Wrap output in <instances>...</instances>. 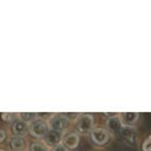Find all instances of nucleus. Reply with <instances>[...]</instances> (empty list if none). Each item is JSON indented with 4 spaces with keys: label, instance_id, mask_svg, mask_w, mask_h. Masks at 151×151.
<instances>
[{
    "label": "nucleus",
    "instance_id": "obj_11",
    "mask_svg": "<svg viewBox=\"0 0 151 151\" xmlns=\"http://www.w3.org/2000/svg\"><path fill=\"white\" fill-rule=\"evenodd\" d=\"M139 115L136 112H127L124 114V119L127 124H134L136 122Z\"/></svg>",
    "mask_w": 151,
    "mask_h": 151
},
{
    "label": "nucleus",
    "instance_id": "obj_18",
    "mask_svg": "<svg viewBox=\"0 0 151 151\" xmlns=\"http://www.w3.org/2000/svg\"><path fill=\"white\" fill-rule=\"evenodd\" d=\"M0 151H4V150H0Z\"/></svg>",
    "mask_w": 151,
    "mask_h": 151
},
{
    "label": "nucleus",
    "instance_id": "obj_8",
    "mask_svg": "<svg viewBox=\"0 0 151 151\" xmlns=\"http://www.w3.org/2000/svg\"><path fill=\"white\" fill-rule=\"evenodd\" d=\"M12 131L17 135H24L27 132V125L23 120H18L12 126Z\"/></svg>",
    "mask_w": 151,
    "mask_h": 151
},
{
    "label": "nucleus",
    "instance_id": "obj_3",
    "mask_svg": "<svg viewBox=\"0 0 151 151\" xmlns=\"http://www.w3.org/2000/svg\"><path fill=\"white\" fill-rule=\"evenodd\" d=\"M91 137L94 142H96L98 145H103L107 142L109 139L108 133L102 128H96L92 131L91 133Z\"/></svg>",
    "mask_w": 151,
    "mask_h": 151
},
{
    "label": "nucleus",
    "instance_id": "obj_17",
    "mask_svg": "<svg viewBox=\"0 0 151 151\" xmlns=\"http://www.w3.org/2000/svg\"><path fill=\"white\" fill-rule=\"evenodd\" d=\"M4 139H5V133L0 130V142H2Z\"/></svg>",
    "mask_w": 151,
    "mask_h": 151
},
{
    "label": "nucleus",
    "instance_id": "obj_7",
    "mask_svg": "<svg viewBox=\"0 0 151 151\" xmlns=\"http://www.w3.org/2000/svg\"><path fill=\"white\" fill-rule=\"evenodd\" d=\"M64 144L68 149H75L79 144V136L76 134H70L64 139Z\"/></svg>",
    "mask_w": 151,
    "mask_h": 151
},
{
    "label": "nucleus",
    "instance_id": "obj_12",
    "mask_svg": "<svg viewBox=\"0 0 151 151\" xmlns=\"http://www.w3.org/2000/svg\"><path fill=\"white\" fill-rule=\"evenodd\" d=\"M20 117L24 122H30L34 119L36 118V114L35 113H21Z\"/></svg>",
    "mask_w": 151,
    "mask_h": 151
},
{
    "label": "nucleus",
    "instance_id": "obj_2",
    "mask_svg": "<svg viewBox=\"0 0 151 151\" xmlns=\"http://www.w3.org/2000/svg\"><path fill=\"white\" fill-rule=\"evenodd\" d=\"M69 124H70V120L66 116H57L53 118L50 122L51 129H54L59 132L67 128Z\"/></svg>",
    "mask_w": 151,
    "mask_h": 151
},
{
    "label": "nucleus",
    "instance_id": "obj_1",
    "mask_svg": "<svg viewBox=\"0 0 151 151\" xmlns=\"http://www.w3.org/2000/svg\"><path fill=\"white\" fill-rule=\"evenodd\" d=\"M30 133L36 138L44 136L47 133V126L42 120H35L30 127Z\"/></svg>",
    "mask_w": 151,
    "mask_h": 151
},
{
    "label": "nucleus",
    "instance_id": "obj_4",
    "mask_svg": "<svg viewBox=\"0 0 151 151\" xmlns=\"http://www.w3.org/2000/svg\"><path fill=\"white\" fill-rule=\"evenodd\" d=\"M93 117L91 115H83L78 121V128L81 133H88L92 129Z\"/></svg>",
    "mask_w": 151,
    "mask_h": 151
},
{
    "label": "nucleus",
    "instance_id": "obj_6",
    "mask_svg": "<svg viewBox=\"0 0 151 151\" xmlns=\"http://www.w3.org/2000/svg\"><path fill=\"white\" fill-rule=\"evenodd\" d=\"M62 138L61 133L59 131L50 129L46 133V141L50 145H57L60 142Z\"/></svg>",
    "mask_w": 151,
    "mask_h": 151
},
{
    "label": "nucleus",
    "instance_id": "obj_16",
    "mask_svg": "<svg viewBox=\"0 0 151 151\" xmlns=\"http://www.w3.org/2000/svg\"><path fill=\"white\" fill-rule=\"evenodd\" d=\"M53 151H68L65 146H62V145H58L54 148Z\"/></svg>",
    "mask_w": 151,
    "mask_h": 151
},
{
    "label": "nucleus",
    "instance_id": "obj_5",
    "mask_svg": "<svg viewBox=\"0 0 151 151\" xmlns=\"http://www.w3.org/2000/svg\"><path fill=\"white\" fill-rule=\"evenodd\" d=\"M120 134L122 136V138L128 142H133L135 141L136 138V132L135 129L133 127L130 126H126V127H122L121 130H120Z\"/></svg>",
    "mask_w": 151,
    "mask_h": 151
},
{
    "label": "nucleus",
    "instance_id": "obj_9",
    "mask_svg": "<svg viewBox=\"0 0 151 151\" xmlns=\"http://www.w3.org/2000/svg\"><path fill=\"white\" fill-rule=\"evenodd\" d=\"M107 127L111 132L117 133V132H120V130L122 128V124L119 118L112 117V118H110V119L108 120Z\"/></svg>",
    "mask_w": 151,
    "mask_h": 151
},
{
    "label": "nucleus",
    "instance_id": "obj_15",
    "mask_svg": "<svg viewBox=\"0 0 151 151\" xmlns=\"http://www.w3.org/2000/svg\"><path fill=\"white\" fill-rule=\"evenodd\" d=\"M14 118V115L12 113H4L2 114V119L5 121V122H11Z\"/></svg>",
    "mask_w": 151,
    "mask_h": 151
},
{
    "label": "nucleus",
    "instance_id": "obj_13",
    "mask_svg": "<svg viewBox=\"0 0 151 151\" xmlns=\"http://www.w3.org/2000/svg\"><path fill=\"white\" fill-rule=\"evenodd\" d=\"M142 149L143 151H151V136L144 142Z\"/></svg>",
    "mask_w": 151,
    "mask_h": 151
},
{
    "label": "nucleus",
    "instance_id": "obj_10",
    "mask_svg": "<svg viewBox=\"0 0 151 151\" xmlns=\"http://www.w3.org/2000/svg\"><path fill=\"white\" fill-rule=\"evenodd\" d=\"M25 146V140L20 136H16L12 140V148L13 150H20Z\"/></svg>",
    "mask_w": 151,
    "mask_h": 151
},
{
    "label": "nucleus",
    "instance_id": "obj_14",
    "mask_svg": "<svg viewBox=\"0 0 151 151\" xmlns=\"http://www.w3.org/2000/svg\"><path fill=\"white\" fill-rule=\"evenodd\" d=\"M31 151H46V150L42 145L38 143H34L31 146Z\"/></svg>",
    "mask_w": 151,
    "mask_h": 151
}]
</instances>
